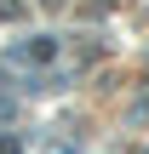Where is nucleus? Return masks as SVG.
Instances as JSON below:
<instances>
[{
  "mask_svg": "<svg viewBox=\"0 0 149 154\" xmlns=\"http://www.w3.org/2000/svg\"><path fill=\"white\" fill-rule=\"evenodd\" d=\"M46 154H80V149H75V143L63 137V143H52V149H46Z\"/></svg>",
  "mask_w": 149,
  "mask_h": 154,
  "instance_id": "2",
  "label": "nucleus"
},
{
  "mask_svg": "<svg viewBox=\"0 0 149 154\" xmlns=\"http://www.w3.org/2000/svg\"><path fill=\"white\" fill-rule=\"evenodd\" d=\"M63 51H69V40H57V34H23V40L6 46V69H17V74H46V69H57Z\"/></svg>",
  "mask_w": 149,
  "mask_h": 154,
  "instance_id": "1",
  "label": "nucleus"
},
{
  "mask_svg": "<svg viewBox=\"0 0 149 154\" xmlns=\"http://www.w3.org/2000/svg\"><path fill=\"white\" fill-rule=\"evenodd\" d=\"M0 154H23V143H17V137H11V143L0 137Z\"/></svg>",
  "mask_w": 149,
  "mask_h": 154,
  "instance_id": "3",
  "label": "nucleus"
}]
</instances>
